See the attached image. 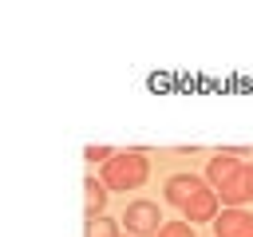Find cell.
Instances as JSON below:
<instances>
[{"label":"cell","instance_id":"cell-3","mask_svg":"<svg viewBox=\"0 0 253 237\" xmlns=\"http://www.w3.org/2000/svg\"><path fill=\"white\" fill-rule=\"evenodd\" d=\"M103 186L107 190H119V194H126V190H138L146 178H150V158L142 154V150H115V158L111 162H103Z\"/></svg>","mask_w":253,"mask_h":237},{"label":"cell","instance_id":"cell-2","mask_svg":"<svg viewBox=\"0 0 253 237\" xmlns=\"http://www.w3.org/2000/svg\"><path fill=\"white\" fill-rule=\"evenodd\" d=\"M206 182L217 190L221 205L225 209H237L249 201V190H245V162L229 150H217L210 162H206Z\"/></svg>","mask_w":253,"mask_h":237},{"label":"cell","instance_id":"cell-11","mask_svg":"<svg viewBox=\"0 0 253 237\" xmlns=\"http://www.w3.org/2000/svg\"><path fill=\"white\" fill-rule=\"evenodd\" d=\"M123 237H130V233H123Z\"/></svg>","mask_w":253,"mask_h":237},{"label":"cell","instance_id":"cell-7","mask_svg":"<svg viewBox=\"0 0 253 237\" xmlns=\"http://www.w3.org/2000/svg\"><path fill=\"white\" fill-rule=\"evenodd\" d=\"M83 237H123L119 233V221L115 217H95V221H87V229H83Z\"/></svg>","mask_w":253,"mask_h":237},{"label":"cell","instance_id":"cell-6","mask_svg":"<svg viewBox=\"0 0 253 237\" xmlns=\"http://www.w3.org/2000/svg\"><path fill=\"white\" fill-rule=\"evenodd\" d=\"M107 186H103V178H87L83 182V213H87V221H95V217H103V209H107Z\"/></svg>","mask_w":253,"mask_h":237},{"label":"cell","instance_id":"cell-5","mask_svg":"<svg viewBox=\"0 0 253 237\" xmlns=\"http://www.w3.org/2000/svg\"><path fill=\"white\" fill-rule=\"evenodd\" d=\"M213 237H253V213L245 205L221 209L217 221H213Z\"/></svg>","mask_w":253,"mask_h":237},{"label":"cell","instance_id":"cell-8","mask_svg":"<svg viewBox=\"0 0 253 237\" xmlns=\"http://www.w3.org/2000/svg\"><path fill=\"white\" fill-rule=\"evenodd\" d=\"M154 237H194V225L190 221H166Z\"/></svg>","mask_w":253,"mask_h":237},{"label":"cell","instance_id":"cell-10","mask_svg":"<svg viewBox=\"0 0 253 237\" xmlns=\"http://www.w3.org/2000/svg\"><path fill=\"white\" fill-rule=\"evenodd\" d=\"M245 190H249V201H253V162H245Z\"/></svg>","mask_w":253,"mask_h":237},{"label":"cell","instance_id":"cell-9","mask_svg":"<svg viewBox=\"0 0 253 237\" xmlns=\"http://www.w3.org/2000/svg\"><path fill=\"white\" fill-rule=\"evenodd\" d=\"M83 158H87V162H111V158H115V146H87Z\"/></svg>","mask_w":253,"mask_h":237},{"label":"cell","instance_id":"cell-4","mask_svg":"<svg viewBox=\"0 0 253 237\" xmlns=\"http://www.w3.org/2000/svg\"><path fill=\"white\" fill-rule=\"evenodd\" d=\"M123 225H126V233L130 237H154L166 221H162V209L154 205V201H146V198H138V201H130L126 205V213L119 217Z\"/></svg>","mask_w":253,"mask_h":237},{"label":"cell","instance_id":"cell-1","mask_svg":"<svg viewBox=\"0 0 253 237\" xmlns=\"http://www.w3.org/2000/svg\"><path fill=\"white\" fill-rule=\"evenodd\" d=\"M166 201L170 205H178L182 209V221H217V213H221V198H217V190L206 182V178H198V174H170L166 178Z\"/></svg>","mask_w":253,"mask_h":237}]
</instances>
